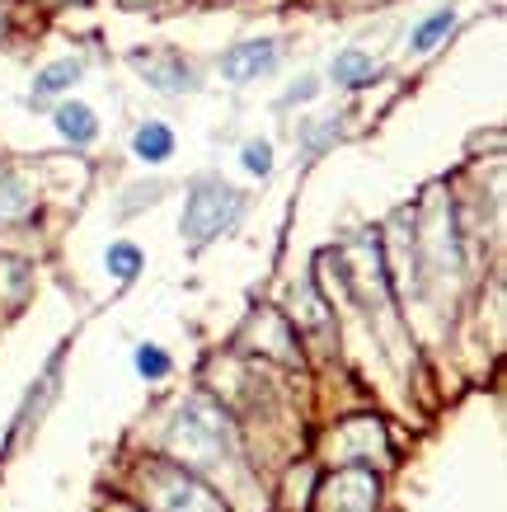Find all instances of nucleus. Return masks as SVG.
Masks as SVG:
<instances>
[{
    "label": "nucleus",
    "instance_id": "nucleus-1",
    "mask_svg": "<svg viewBox=\"0 0 507 512\" xmlns=\"http://www.w3.org/2000/svg\"><path fill=\"white\" fill-rule=\"evenodd\" d=\"M169 442H174V451H179L184 461L207 466V461L231 451V419H226L212 400H188L184 409H179V419H174Z\"/></svg>",
    "mask_w": 507,
    "mask_h": 512
},
{
    "label": "nucleus",
    "instance_id": "nucleus-6",
    "mask_svg": "<svg viewBox=\"0 0 507 512\" xmlns=\"http://www.w3.org/2000/svg\"><path fill=\"white\" fill-rule=\"evenodd\" d=\"M160 508L165 512H216L207 489H198L193 480H169L165 494H160Z\"/></svg>",
    "mask_w": 507,
    "mask_h": 512
},
{
    "label": "nucleus",
    "instance_id": "nucleus-3",
    "mask_svg": "<svg viewBox=\"0 0 507 512\" xmlns=\"http://www.w3.org/2000/svg\"><path fill=\"white\" fill-rule=\"evenodd\" d=\"M273 66H277V43L273 38H254V43H235L221 57V76L235 80V85H249V80L268 76Z\"/></svg>",
    "mask_w": 507,
    "mask_h": 512
},
{
    "label": "nucleus",
    "instance_id": "nucleus-15",
    "mask_svg": "<svg viewBox=\"0 0 507 512\" xmlns=\"http://www.w3.org/2000/svg\"><path fill=\"white\" fill-rule=\"evenodd\" d=\"M315 90H320V85H315V80H306V85H296V90L287 94V104H296V99H310Z\"/></svg>",
    "mask_w": 507,
    "mask_h": 512
},
{
    "label": "nucleus",
    "instance_id": "nucleus-7",
    "mask_svg": "<svg viewBox=\"0 0 507 512\" xmlns=\"http://www.w3.org/2000/svg\"><path fill=\"white\" fill-rule=\"evenodd\" d=\"M80 71H85V66H80V57H62V62L43 66V71H38V80H33V94H38V99H47V94L71 90V85L80 80Z\"/></svg>",
    "mask_w": 507,
    "mask_h": 512
},
{
    "label": "nucleus",
    "instance_id": "nucleus-11",
    "mask_svg": "<svg viewBox=\"0 0 507 512\" xmlns=\"http://www.w3.org/2000/svg\"><path fill=\"white\" fill-rule=\"evenodd\" d=\"M137 268H141V254L132 245H113L108 249V273H113V278H137Z\"/></svg>",
    "mask_w": 507,
    "mask_h": 512
},
{
    "label": "nucleus",
    "instance_id": "nucleus-13",
    "mask_svg": "<svg viewBox=\"0 0 507 512\" xmlns=\"http://www.w3.org/2000/svg\"><path fill=\"white\" fill-rule=\"evenodd\" d=\"M137 372L141 376H165L169 372V357L155 348V343H141L137 348Z\"/></svg>",
    "mask_w": 507,
    "mask_h": 512
},
{
    "label": "nucleus",
    "instance_id": "nucleus-14",
    "mask_svg": "<svg viewBox=\"0 0 507 512\" xmlns=\"http://www.w3.org/2000/svg\"><path fill=\"white\" fill-rule=\"evenodd\" d=\"M15 179H5V174H0V217H19V212H24V207H29V198H5V193H15Z\"/></svg>",
    "mask_w": 507,
    "mask_h": 512
},
{
    "label": "nucleus",
    "instance_id": "nucleus-8",
    "mask_svg": "<svg viewBox=\"0 0 507 512\" xmlns=\"http://www.w3.org/2000/svg\"><path fill=\"white\" fill-rule=\"evenodd\" d=\"M132 151H137L141 160L160 165V160L174 156V132H169L165 123H146V127H137V137H132Z\"/></svg>",
    "mask_w": 507,
    "mask_h": 512
},
{
    "label": "nucleus",
    "instance_id": "nucleus-12",
    "mask_svg": "<svg viewBox=\"0 0 507 512\" xmlns=\"http://www.w3.org/2000/svg\"><path fill=\"white\" fill-rule=\"evenodd\" d=\"M240 160H245L249 174H259L263 179V174L273 170V146H268V141H249L245 151H240Z\"/></svg>",
    "mask_w": 507,
    "mask_h": 512
},
{
    "label": "nucleus",
    "instance_id": "nucleus-5",
    "mask_svg": "<svg viewBox=\"0 0 507 512\" xmlns=\"http://www.w3.org/2000/svg\"><path fill=\"white\" fill-rule=\"evenodd\" d=\"M57 132H62L66 141L85 146V141L99 137V118H94L90 104H62V109H57Z\"/></svg>",
    "mask_w": 507,
    "mask_h": 512
},
{
    "label": "nucleus",
    "instance_id": "nucleus-2",
    "mask_svg": "<svg viewBox=\"0 0 507 512\" xmlns=\"http://www.w3.org/2000/svg\"><path fill=\"white\" fill-rule=\"evenodd\" d=\"M235 217H240V193H235L231 184L207 179V184L193 188V198H188V207H184V235L193 245H202V240H212L216 231H226Z\"/></svg>",
    "mask_w": 507,
    "mask_h": 512
},
{
    "label": "nucleus",
    "instance_id": "nucleus-9",
    "mask_svg": "<svg viewBox=\"0 0 507 512\" xmlns=\"http://www.w3.org/2000/svg\"><path fill=\"white\" fill-rule=\"evenodd\" d=\"M329 76L338 80V85H367L371 76H376V66H371L367 52H357V47H343L334 57V66H329Z\"/></svg>",
    "mask_w": 507,
    "mask_h": 512
},
{
    "label": "nucleus",
    "instance_id": "nucleus-10",
    "mask_svg": "<svg viewBox=\"0 0 507 512\" xmlns=\"http://www.w3.org/2000/svg\"><path fill=\"white\" fill-rule=\"evenodd\" d=\"M451 24H456V15H451V10H437V15H432L428 24L414 33V47H418V52H432V47H437V38H442Z\"/></svg>",
    "mask_w": 507,
    "mask_h": 512
},
{
    "label": "nucleus",
    "instance_id": "nucleus-4",
    "mask_svg": "<svg viewBox=\"0 0 507 512\" xmlns=\"http://www.w3.org/2000/svg\"><path fill=\"white\" fill-rule=\"evenodd\" d=\"M132 66H137L141 76L151 80V90H160V94L193 90V71H188L179 57H146V52H137V57H132Z\"/></svg>",
    "mask_w": 507,
    "mask_h": 512
}]
</instances>
